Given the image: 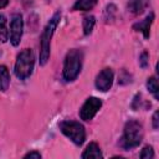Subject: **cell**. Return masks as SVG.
<instances>
[{"label": "cell", "mask_w": 159, "mask_h": 159, "mask_svg": "<svg viewBox=\"0 0 159 159\" xmlns=\"http://www.w3.org/2000/svg\"><path fill=\"white\" fill-rule=\"evenodd\" d=\"M139 157H140L142 159H149V158H153V157H154L153 148H152L150 145H145V147L142 149V152H140Z\"/></svg>", "instance_id": "cell-17"}, {"label": "cell", "mask_w": 159, "mask_h": 159, "mask_svg": "<svg viewBox=\"0 0 159 159\" xmlns=\"http://www.w3.org/2000/svg\"><path fill=\"white\" fill-rule=\"evenodd\" d=\"M143 139V127L137 120H129L124 125L123 135L120 138V147L125 150L133 149L140 144Z\"/></svg>", "instance_id": "cell-2"}, {"label": "cell", "mask_w": 159, "mask_h": 159, "mask_svg": "<svg viewBox=\"0 0 159 159\" xmlns=\"http://www.w3.org/2000/svg\"><path fill=\"white\" fill-rule=\"evenodd\" d=\"M83 52L78 48H72L67 52L63 63V78L68 82L75 81L81 72Z\"/></svg>", "instance_id": "cell-3"}, {"label": "cell", "mask_w": 159, "mask_h": 159, "mask_svg": "<svg viewBox=\"0 0 159 159\" xmlns=\"http://www.w3.org/2000/svg\"><path fill=\"white\" fill-rule=\"evenodd\" d=\"M139 65H140V67H143V68H145V67L148 66V52H147V51H144V52L140 55V57H139Z\"/></svg>", "instance_id": "cell-18"}, {"label": "cell", "mask_w": 159, "mask_h": 159, "mask_svg": "<svg viewBox=\"0 0 159 159\" xmlns=\"http://www.w3.org/2000/svg\"><path fill=\"white\" fill-rule=\"evenodd\" d=\"M46 1H51V0H46Z\"/></svg>", "instance_id": "cell-22"}, {"label": "cell", "mask_w": 159, "mask_h": 159, "mask_svg": "<svg viewBox=\"0 0 159 159\" xmlns=\"http://www.w3.org/2000/svg\"><path fill=\"white\" fill-rule=\"evenodd\" d=\"M149 5V0H129L128 9L133 14H142Z\"/></svg>", "instance_id": "cell-11"}, {"label": "cell", "mask_w": 159, "mask_h": 159, "mask_svg": "<svg viewBox=\"0 0 159 159\" xmlns=\"http://www.w3.org/2000/svg\"><path fill=\"white\" fill-rule=\"evenodd\" d=\"M24 158H25V159H26V158H36V159H40V158H41V154H40L39 152H29L27 154L24 155Z\"/></svg>", "instance_id": "cell-19"}, {"label": "cell", "mask_w": 159, "mask_h": 159, "mask_svg": "<svg viewBox=\"0 0 159 159\" xmlns=\"http://www.w3.org/2000/svg\"><path fill=\"white\" fill-rule=\"evenodd\" d=\"M35 66V55L31 48H25L22 50L15 62V75L20 80H26L27 77L31 76Z\"/></svg>", "instance_id": "cell-4"}, {"label": "cell", "mask_w": 159, "mask_h": 159, "mask_svg": "<svg viewBox=\"0 0 159 159\" xmlns=\"http://www.w3.org/2000/svg\"><path fill=\"white\" fill-rule=\"evenodd\" d=\"M24 21L20 14H14L10 22V42L12 46H19L22 36Z\"/></svg>", "instance_id": "cell-7"}, {"label": "cell", "mask_w": 159, "mask_h": 159, "mask_svg": "<svg viewBox=\"0 0 159 159\" xmlns=\"http://www.w3.org/2000/svg\"><path fill=\"white\" fill-rule=\"evenodd\" d=\"M7 4H9V0H0V9L5 7Z\"/></svg>", "instance_id": "cell-21"}, {"label": "cell", "mask_w": 159, "mask_h": 159, "mask_svg": "<svg viewBox=\"0 0 159 159\" xmlns=\"http://www.w3.org/2000/svg\"><path fill=\"white\" fill-rule=\"evenodd\" d=\"M113 71L111 68H103L96 77V87L101 92H107L113 84Z\"/></svg>", "instance_id": "cell-8"}, {"label": "cell", "mask_w": 159, "mask_h": 159, "mask_svg": "<svg viewBox=\"0 0 159 159\" xmlns=\"http://www.w3.org/2000/svg\"><path fill=\"white\" fill-rule=\"evenodd\" d=\"M61 12L57 11L53 14V16L50 19L47 25L45 26L42 35H41V48H40V65H46L50 58V47H51V39L53 36V32L60 22Z\"/></svg>", "instance_id": "cell-1"}, {"label": "cell", "mask_w": 159, "mask_h": 159, "mask_svg": "<svg viewBox=\"0 0 159 159\" xmlns=\"http://www.w3.org/2000/svg\"><path fill=\"white\" fill-rule=\"evenodd\" d=\"M61 132L70 138L76 145H82L86 139V130L84 127L80 122L75 120H63L60 123Z\"/></svg>", "instance_id": "cell-5"}, {"label": "cell", "mask_w": 159, "mask_h": 159, "mask_svg": "<svg viewBox=\"0 0 159 159\" xmlns=\"http://www.w3.org/2000/svg\"><path fill=\"white\" fill-rule=\"evenodd\" d=\"M153 20H154V14H153V12H150V14H149L144 20H142V21H139V22L134 24V25H133V29H134L135 31H142V32H143V35H144V37H145V39H148V37H149L150 25H152Z\"/></svg>", "instance_id": "cell-9"}, {"label": "cell", "mask_w": 159, "mask_h": 159, "mask_svg": "<svg viewBox=\"0 0 159 159\" xmlns=\"http://www.w3.org/2000/svg\"><path fill=\"white\" fill-rule=\"evenodd\" d=\"M96 4H97V0H77L73 5L72 10H75V11H77V10L88 11V10L93 9Z\"/></svg>", "instance_id": "cell-13"}, {"label": "cell", "mask_w": 159, "mask_h": 159, "mask_svg": "<svg viewBox=\"0 0 159 159\" xmlns=\"http://www.w3.org/2000/svg\"><path fill=\"white\" fill-rule=\"evenodd\" d=\"M147 88L154 96L155 99L159 98V96H158V81H157V78L154 76L150 77V78H148V81H147Z\"/></svg>", "instance_id": "cell-15"}, {"label": "cell", "mask_w": 159, "mask_h": 159, "mask_svg": "<svg viewBox=\"0 0 159 159\" xmlns=\"http://www.w3.org/2000/svg\"><path fill=\"white\" fill-rule=\"evenodd\" d=\"M7 36H9V32L6 29V17L2 14H0V41L5 42L7 40Z\"/></svg>", "instance_id": "cell-16"}, {"label": "cell", "mask_w": 159, "mask_h": 159, "mask_svg": "<svg viewBox=\"0 0 159 159\" xmlns=\"http://www.w3.org/2000/svg\"><path fill=\"white\" fill-rule=\"evenodd\" d=\"M10 84V73L6 66H0V91L5 92Z\"/></svg>", "instance_id": "cell-12"}, {"label": "cell", "mask_w": 159, "mask_h": 159, "mask_svg": "<svg viewBox=\"0 0 159 159\" xmlns=\"http://www.w3.org/2000/svg\"><path fill=\"white\" fill-rule=\"evenodd\" d=\"M158 111H155L154 112V114H153V128L154 129H158V127H159V124H158Z\"/></svg>", "instance_id": "cell-20"}, {"label": "cell", "mask_w": 159, "mask_h": 159, "mask_svg": "<svg viewBox=\"0 0 159 159\" xmlns=\"http://www.w3.org/2000/svg\"><path fill=\"white\" fill-rule=\"evenodd\" d=\"M102 107V101L97 97H89L80 109V117L82 120H91Z\"/></svg>", "instance_id": "cell-6"}, {"label": "cell", "mask_w": 159, "mask_h": 159, "mask_svg": "<svg viewBox=\"0 0 159 159\" xmlns=\"http://www.w3.org/2000/svg\"><path fill=\"white\" fill-rule=\"evenodd\" d=\"M94 24H96L94 16L88 15V16H84V17H83L82 26H83V34H84L86 36H88V35L92 32V30H93V27H94Z\"/></svg>", "instance_id": "cell-14"}, {"label": "cell", "mask_w": 159, "mask_h": 159, "mask_svg": "<svg viewBox=\"0 0 159 159\" xmlns=\"http://www.w3.org/2000/svg\"><path fill=\"white\" fill-rule=\"evenodd\" d=\"M82 158L87 159V158H103V154L99 149V147L97 145V143H89L87 145V148L84 149V152L82 153Z\"/></svg>", "instance_id": "cell-10"}]
</instances>
